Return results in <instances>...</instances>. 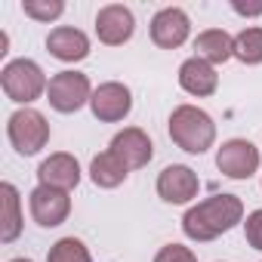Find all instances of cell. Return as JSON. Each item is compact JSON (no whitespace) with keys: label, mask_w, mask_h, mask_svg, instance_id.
<instances>
[{"label":"cell","mask_w":262,"mask_h":262,"mask_svg":"<svg viewBox=\"0 0 262 262\" xmlns=\"http://www.w3.org/2000/svg\"><path fill=\"white\" fill-rule=\"evenodd\" d=\"M241 216H244V204L237 194H213L182 216V231L191 241H213L231 231L241 222Z\"/></svg>","instance_id":"obj_1"},{"label":"cell","mask_w":262,"mask_h":262,"mask_svg":"<svg viewBox=\"0 0 262 262\" xmlns=\"http://www.w3.org/2000/svg\"><path fill=\"white\" fill-rule=\"evenodd\" d=\"M170 139L188 155H204L216 139V123L207 111L194 105H179L170 114Z\"/></svg>","instance_id":"obj_2"},{"label":"cell","mask_w":262,"mask_h":262,"mask_svg":"<svg viewBox=\"0 0 262 262\" xmlns=\"http://www.w3.org/2000/svg\"><path fill=\"white\" fill-rule=\"evenodd\" d=\"M0 83H4V93H7L13 102H22V105L40 99V93L50 86L47 77H43V71H40V65L31 62V59H16V62H10L4 71H0Z\"/></svg>","instance_id":"obj_3"},{"label":"cell","mask_w":262,"mask_h":262,"mask_svg":"<svg viewBox=\"0 0 262 262\" xmlns=\"http://www.w3.org/2000/svg\"><path fill=\"white\" fill-rule=\"evenodd\" d=\"M7 133H10V142L19 155H37L47 142H50V123L40 111L34 108H22L10 117L7 123Z\"/></svg>","instance_id":"obj_4"},{"label":"cell","mask_w":262,"mask_h":262,"mask_svg":"<svg viewBox=\"0 0 262 262\" xmlns=\"http://www.w3.org/2000/svg\"><path fill=\"white\" fill-rule=\"evenodd\" d=\"M47 96H50V105H53L56 111H62V114H71V111L83 108V102L93 99L90 80H86V74H80V71H59L56 77H50Z\"/></svg>","instance_id":"obj_5"},{"label":"cell","mask_w":262,"mask_h":262,"mask_svg":"<svg viewBox=\"0 0 262 262\" xmlns=\"http://www.w3.org/2000/svg\"><path fill=\"white\" fill-rule=\"evenodd\" d=\"M216 167L228 179H250L259 170V148L247 139H228L216 155Z\"/></svg>","instance_id":"obj_6"},{"label":"cell","mask_w":262,"mask_h":262,"mask_svg":"<svg viewBox=\"0 0 262 262\" xmlns=\"http://www.w3.org/2000/svg\"><path fill=\"white\" fill-rule=\"evenodd\" d=\"M71 213V198L62 188H50V185H37L31 191V216L37 225L43 228H56L68 219Z\"/></svg>","instance_id":"obj_7"},{"label":"cell","mask_w":262,"mask_h":262,"mask_svg":"<svg viewBox=\"0 0 262 262\" xmlns=\"http://www.w3.org/2000/svg\"><path fill=\"white\" fill-rule=\"evenodd\" d=\"M133 28H136L133 13H129L126 7H120V4H108V7H102L99 16H96V34H99V40L108 43V47L126 43L129 37H133Z\"/></svg>","instance_id":"obj_8"},{"label":"cell","mask_w":262,"mask_h":262,"mask_svg":"<svg viewBox=\"0 0 262 262\" xmlns=\"http://www.w3.org/2000/svg\"><path fill=\"white\" fill-rule=\"evenodd\" d=\"M90 108H93V114L99 117V120H105V123H117V120H123L126 114H129V108H133V96H129V90L123 86V83H102L96 93H93V99H90Z\"/></svg>","instance_id":"obj_9"},{"label":"cell","mask_w":262,"mask_h":262,"mask_svg":"<svg viewBox=\"0 0 262 262\" xmlns=\"http://www.w3.org/2000/svg\"><path fill=\"white\" fill-rule=\"evenodd\" d=\"M111 151L126 164V170H139V167H145L155 158V145H151V139L142 133L139 126L120 129V133L111 139Z\"/></svg>","instance_id":"obj_10"},{"label":"cell","mask_w":262,"mask_h":262,"mask_svg":"<svg viewBox=\"0 0 262 262\" xmlns=\"http://www.w3.org/2000/svg\"><path fill=\"white\" fill-rule=\"evenodd\" d=\"M198 188H201L198 173L182 164H173L158 176V194L167 204H188L191 198H198Z\"/></svg>","instance_id":"obj_11"},{"label":"cell","mask_w":262,"mask_h":262,"mask_svg":"<svg viewBox=\"0 0 262 262\" xmlns=\"http://www.w3.org/2000/svg\"><path fill=\"white\" fill-rule=\"evenodd\" d=\"M188 16L179 10V7H167L161 10L155 19H151V40L161 47V50H176L185 43L188 37Z\"/></svg>","instance_id":"obj_12"},{"label":"cell","mask_w":262,"mask_h":262,"mask_svg":"<svg viewBox=\"0 0 262 262\" xmlns=\"http://www.w3.org/2000/svg\"><path fill=\"white\" fill-rule=\"evenodd\" d=\"M37 179H40V185L68 191V188H74V185L80 182V164H77L71 155H65V151L50 155V158L37 167Z\"/></svg>","instance_id":"obj_13"},{"label":"cell","mask_w":262,"mask_h":262,"mask_svg":"<svg viewBox=\"0 0 262 262\" xmlns=\"http://www.w3.org/2000/svg\"><path fill=\"white\" fill-rule=\"evenodd\" d=\"M47 50H50L56 59H62V62H80V59L90 56V40H86L83 31L62 25V28H53V31H50Z\"/></svg>","instance_id":"obj_14"},{"label":"cell","mask_w":262,"mask_h":262,"mask_svg":"<svg viewBox=\"0 0 262 262\" xmlns=\"http://www.w3.org/2000/svg\"><path fill=\"white\" fill-rule=\"evenodd\" d=\"M179 83H182V90L191 93V96H213L216 86H219V74L213 71V65H207L204 59L194 56V59L182 62V68H179Z\"/></svg>","instance_id":"obj_15"},{"label":"cell","mask_w":262,"mask_h":262,"mask_svg":"<svg viewBox=\"0 0 262 262\" xmlns=\"http://www.w3.org/2000/svg\"><path fill=\"white\" fill-rule=\"evenodd\" d=\"M22 231V210H19V191L13 182L0 185V241L13 244Z\"/></svg>","instance_id":"obj_16"},{"label":"cell","mask_w":262,"mask_h":262,"mask_svg":"<svg viewBox=\"0 0 262 262\" xmlns=\"http://www.w3.org/2000/svg\"><path fill=\"white\" fill-rule=\"evenodd\" d=\"M194 50H198V59H204L207 65H222L234 56V37H228L219 28H210V31L198 34Z\"/></svg>","instance_id":"obj_17"},{"label":"cell","mask_w":262,"mask_h":262,"mask_svg":"<svg viewBox=\"0 0 262 262\" xmlns=\"http://www.w3.org/2000/svg\"><path fill=\"white\" fill-rule=\"evenodd\" d=\"M126 164L114 155V151H102V155H96L93 158V164H90V176H93V182L99 185V188H117L123 179H126Z\"/></svg>","instance_id":"obj_18"},{"label":"cell","mask_w":262,"mask_h":262,"mask_svg":"<svg viewBox=\"0 0 262 262\" xmlns=\"http://www.w3.org/2000/svg\"><path fill=\"white\" fill-rule=\"evenodd\" d=\"M234 56L244 65H259L262 62V28H244L234 37Z\"/></svg>","instance_id":"obj_19"},{"label":"cell","mask_w":262,"mask_h":262,"mask_svg":"<svg viewBox=\"0 0 262 262\" xmlns=\"http://www.w3.org/2000/svg\"><path fill=\"white\" fill-rule=\"evenodd\" d=\"M47 262H90V250L77 237H62V241L53 244Z\"/></svg>","instance_id":"obj_20"},{"label":"cell","mask_w":262,"mask_h":262,"mask_svg":"<svg viewBox=\"0 0 262 262\" xmlns=\"http://www.w3.org/2000/svg\"><path fill=\"white\" fill-rule=\"evenodd\" d=\"M22 10H25V16L37 19V22H50V19H59L65 13V4L62 0H25Z\"/></svg>","instance_id":"obj_21"},{"label":"cell","mask_w":262,"mask_h":262,"mask_svg":"<svg viewBox=\"0 0 262 262\" xmlns=\"http://www.w3.org/2000/svg\"><path fill=\"white\" fill-rule=\"evenodd\" d=\"M155 262H198V256L188 247H182V244H167V247H161Z\"/></svg>","instance_id":"obj_22"},{"label":"cell","mask_w":262,"mask_h":262,"mask_svg":"<svg viewBox=\"0 0 262 262\" xmlns=\"http://www.w3.org/2000/svg\"><path fill=\"white\" fill-rule=\"evenodd\" d=\"M244 234H247V244L253 250H262V210H253L244 222Z\"/></svg>","instance_id":"obj_23"},{"label":"cell","mask_w":262,"mask_h":262,"mask_svg":"<svg viewBox=\"0 0 262 262\" xmlns=\"http://www.w3.org/2000/svg\"><path fill=\"white\" fill-rule=\"evenodd\" d=\"M234 13H241V16H262V4H256V7H244V4H234Z\"/></svg>","instance_id":"obj_24"},{"label":"cell","mask_w":262,"mask_h":262,"mask_svg":"<svg viewBox=\"0 0 262 262\" xmlns=\"http://www.w3.org/2000/svg\"><path fill=\"white\" fill-rule=\"evenodd\" d=\"M13 262H31V259H13Z\"/></svg>","instance_id":"obj_25"}]
</instances>
